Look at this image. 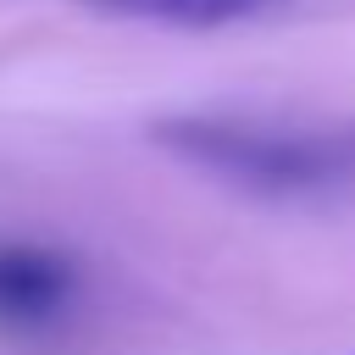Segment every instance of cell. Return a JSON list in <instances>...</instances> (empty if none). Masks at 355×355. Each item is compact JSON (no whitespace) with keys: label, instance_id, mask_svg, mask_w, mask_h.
<instances>
[{"label":"cell","instance_id":"obj_3","mask_svg":"<svg viewBox=\"0 0 355 355\" xmlns=\"http://www.w3.org/2000/svg\"><path fill=\"white\" fill-rule=\"evenodd\" d=\"M100 17H128V22H161V28H227L250 22L283 0H72Z\"/></svg>","mask_w":355,"mask_h":355},{"label":"cell","instance_id":"obj_1","mask_svg":"<svg viewBox=\"0 0 355 355\" xmlns=\"http://www.w3.org/2000/svg\"><path fill=\"white\" fill-rule=\"evenodd\" d=\"M155 144L255 200H344V194H355V122L183 111V116L155 122Z\"/></svg>","mask_w":355,"mask_h":355},{"label":"cell","instance_id":"obj_2","mask_svg":"<svg viewBox=\"0 0 355 355\" xmlns=\"http://www.w3.org/2000/svg\"><path fill=\"white\" fill-rule=\"evenodd\" d=\"M83 261L44 239H0V338H55L78 322Z\"/></svg>","mask_w":355,"mask_h":355}]
</instances>
